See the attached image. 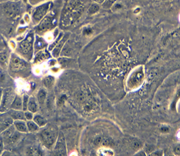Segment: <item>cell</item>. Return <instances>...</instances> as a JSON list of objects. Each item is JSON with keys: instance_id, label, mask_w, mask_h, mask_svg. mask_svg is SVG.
<instances>
[{"instance_id": "4", "label": "cell", "mask_w": 180, "mask_h": 156, "mask_svg": "<svg viewBox=\"0 0 180 156\" xmlns=\"http://www.w3.org/2000/svg\"><path fill=\"white\" fill-rule=\"evenodd\" d=\"M10 70L13 72H19L26 68V64L24 60L16 56H13L10 64Z\"/></svg>"}, {"instance_id": "9", "label": "cell", "mask_w": 180, "mask_h": 156, "mask_svg": "<svg viewBox=\"0 0 180 156\" xmlns=\"http://www.w3.org/2000/svg\"><path fill=\"white\" fill-rule=\"evenodd\" d=\"M13 125H14L16 131H19V132L27 133L28 131L25 120H14Z\"/></svg>"}, {"instance_id": "26", "label": "cell", "mask_w": 180, "mask_h": 156, "mask_svg": "<svg viewBox=\"0 0 180 156\" xmlns=\"http://www.w3.org/2000/svg\"><path fill=\"white\" fill-rule=\"evenodd\" d=\"M133 147L135 148V149H139L141 146V143L139 141H134L133 142Z\"/></svg>"}, {"instance_id": "33", "label": "cell", "mask_w": 180, "mask_h": 156, "mask_svg": "<svg viewBox=\"0 0 180 156\" xmlns=\"http://www.w3.org/2000/svg\"><path fill=\"white\" fill-rule=\"evenodd\" d=\"M95 1L97 2V3H102V2H104L105 0H95Z\"/></svg>"}, {"instance_id": "21", "label": "cell", "mask_w": 180, "mask_h": 156, "mask_svg": "<svg viewBox=\"0 0 180 156\" xmlns=\"http://www.w3.org/2000/svg\"><path fill=\"white\" fill-rule=\"evenodd\" d=\"M24 115H25V118L26 120H32L33 119V113H32L31 111H24Z\"/></svg>"}, {"instance_id": "17", "label": "cell", "mask_w": 180, "mask_h": 156, "mask_svg": "<svg viewBox=\"0 0 180 156\" xmlns=\"http://www.w3.org/2000/svg\"><path fill=\"white\" fill-rule=\"evenodd\" d=\"M54 79L53 76H47L43 79V85L46 86V88L49 89L53 86V85L54 84Z\"/></svg>"}, {"instance_id": "14", "label": "cell", "mask_w": 180, "mask_h": 156, "mask_svg": "<svg viewBox=\"0 0 180 156\" xmlns=\"http://www.w3.org/2000/svg\"><path fill=\"white\" fill-rule=\"evenodd\" d=\"M32 120H33V121L36 123L39 127H43V126H45L46 124V123H47V120H46V119L44 118L43 116H40V115H37V116H34Z\"/></svg>"}, {"instance_id": "10", "label": "cell", "mask_w": 180, "mask_h": 156, "mask_svg": "<svg viewBox=\"0 0 180 156\" xmlns=\"http://www.w3.org/2000/svg\"><path fill=\"white\" fill-rule=\"evenodd\" d=\"M52 26H53V21L50 17H47L39 24L38 29L39 31H46L51 29Z\"/></svg>"}, {"instance_id": "27", "label": "cell", "mask_w": 180, "mask_h": 156, "mask_svg": "<svg viewBox=\"0 0 180 156\" xmlns=\"http://www.w3.org/2000/svg\"><path fill=\"white\" fill-rule=\"evenodd\" d=\"M174 152H175V154L178 155H179V145L176 146L175 149H174Z\"/></svg>"}, {"instance_id": "5", "label": "cell", "mask_w": 180, "mask_h": 156, "mask_svg": "<svg viewBox=\"0 0 180 156\" xmlns=\"http://www.w3.org/2000/svg\"><path fill=\"white\" fill-rule=\"evenodd\" d=\"M48 4H46L37 8L33 13V20L35 21H39L42 20L43 16L46 15V12L48 11Z\"/></svg>"}, {"instance_id": "31", "label": "cell", "mask_w": 180, "mask_h": 156, "mask_svg": "<svg viewBox=\"0 0 180 156\" xmlns=\"http://www.w3.org/2000/svg\"><path fill=\"white\" fill-rule=\"evenodd\" d=\"M140 155V156H143V155H145V153H144V151H141V152H140L138 153L137 155Z\"/></svg>"}, {"instance_id": "1", "label": "cell", "mask_w": 180, "mask_h": 156, "mask_svg": "<svg viewBox=\"0 0 180 156\" xmlns=\"http://www.w3.org/2000/svg\"><path fill=\"white\" fill-rule=\"evenodd\" d=\"M58 135L57 128L54 126L51 125L46 127L40 133L41 138L43 144L48 148H51L52 146H53V144L56 142Z\"/></svg>"}, {"instance_id": "32", "label": "cell", "mask_w": 180, "mask_h": 156, "mask_svg": "<svg viewBox=\"0 0 180 156\" xmlns=\"http://www.w3.org/2000/svg\"><path fill=\"white\" fill-rule=\"evenodd\" d=\"M100 140H101V138H97V139H96V140H95V144H99V142H100Z\"/></svg>"}, {"instance_id": "6", "label": "cell", "mask_w": 180, "mask_h": 156, "mask_svg": "<svg viewBox=\"0 0 180 156\" xmlns=\"http://www.w3.org/2000/svg\"><path fill=\"white\" fill-rule=\"evenodd\" d=\"M32 41L31 36H28L26 40L20 44V50L24 54H28L32 50Z\"/></svg>"}, {"instance_id": "12", "label": "cell", "mask_w": 180, "mask_h": 156, "mask_svg": "<svg viewBox=\"0 0 180 156\" xmlns=\"http://www.w3.org/2000/svg\"><path fill=\"white\" fill-rule=\"evenodd\" d=\"M28 111L32 112V113H36L37 111V105L35 98L33 97H29L28 104Z\"/></svg>"}, {"instance_id": "36", "label": "cell", "mask_w": 180, "mask_h": 156, "mask_svg": "<svg viewBox=\"0 0 180 156\" xmlns=\"http://www.w3.org/2000/svg\"><path fill=\"white\" fill-rule=\"evenodd\" d=\"M0 135H1V131H0Z\"/></svg>"}, {"instance_id": "22", "label": "cell", "mask_w": 180, "mask_h": 156, "mask_svg": "<svg viewBox=\"0 0 180 156\" xmlns=\"http://www.w3.org/2000/svg\"><path fill=\"white\" fill-rule=\"evenodd\" d=\"M114 2H115V0H105V2L103 4V7L106 8V9L110 8Z\"/></svg>"}, {"instance_id": "34", "label": "cell", "mask_w": 180, "mask_h": 156, "mask_svg": "<svg viewBox=\"0 0 180 156\" xmlns=\"http://www.w3.org/2000/svg\"><path fill=\"white\" fill-rule=\"evenodd\" d=\"M7 0H0V2H6Z\"/></svg>"}, {"instance_id": "28", "label": "cell", "mask_w": 180, "mask_h": 156, "mask_svg": "<svg viewBox=\"0 0 180 156\" xmlns=\"http://www.w3.org/2000/svg\"><path fill=\"white\" fill-rule=\"evenodd\" d=\"M162 155V152L160 151H157V152H155V153H151V156H153V155Z\"/></svg>"}, {"instance_id": "18", "label": "cell", "mask_w": 180, "mask_h": 156, "mask_svg": "<svg viewBox=\"0 0 180 156\" xmlns=\"http://www.w3.org/2000/svg\"><path fill=\"white\" fill-rule=\"evenodd\" d=\"M64 42V40L62 42H60L58 45H57L55 48H54V51L53 52V54L54 57H58L59 54L60 53V51H61L62 46H63V43Z\"/></svg>"}, {"instance_id": "29", "label": "cell", "mask_w": 180, "mask_h": 156, "mask_svg": "<svg viewBox=\"0 0 180 156\" xmlns=\"http://www.w3.org/2000/svg\"><path fill=\"white\" fill-rule=\"evenodd\" d=\"M84 32L85 34H90V33H91V32H92V31H91V29H87L84 30Z\"/></svg>"}, {"instance_id": "24", "label": "cell", "mask_w": 180, "mask_h": 156, "mask_svg": "<svg viewBox=\"0 0 180 156\" xmlns=\"http://www.w3.org/2000/svg\"><path fill=\"white\" fill-rule=\"evenodd\" d=\"M4 149V142L3 139L2 138L1 135H0V155H2Z\"/></svg>"}, {"instance_id": "37", "label": "cell", "mask_w": 180, "mask_h": 156, "mask_svg": "<svg viewBox=\"0 0 180 156\" xmlns=\"http://www.w3.org/2000/svg\"><path fill=\"white\" fill-rule=\"evenodd\" d=\"M24 2H26V0H24Z\"/></svg>"}, {"instance_id": "13", "label": "cell", "mask_w": 180, "mask_h": 156, "mask_svg": "<svg viewBox=\"0 0 180 156\" xmlns=\"http://www.w3.org/2000/svg\"><path fill=\"white\" fill-rule=\"evenodd\" d=\"M9 63V55L6 51L0 52V65L3 68H6Z\"/></svg>"}, {"instance_id": "3", "label": "cell", "mask_w": 180, "mask_h": 156, "mask_svg": "<svg viewBox=\"0 0 180 156\" xmlns=\"http://www.w3.org/2000/svg\"><path fill=\"white\" fill-rule=\"evenodd\" d=\"M54 153L56 155H66V145L64 134L59 133L56 140V144L54 149Z\"/></svg>"}, {"instance_id": "30", "label": "cell", "mask_w": 180, "mask_h": 156, "mask_svg": "<svg viewBox=\"0 0 180 156\" xmlns=\"http://www.w3.org/2000/svg\"><path fill=\"white\" fill-rule=\"evenodd\" d=\"M2 94H3V89H0V105H1V102H2Z\"/></svg>"}, {"instance_id": "11", "label": "cell", "mask_w": 180, "mask_h": 156, "mask_svg": "<svg viewBox=\"0 0 180 156\" xmlns=\"http://www.w3.org/2000/svg\"><path fill=\"white\" fill-rule=\"evenodd\" d=\"M10 108L15 109V110H22L23 111V102L22 98L20 95H15V97L11 105Z\"/></svg>"}, {"instance_id": "19", "label": "cell", "mask_w": 180, "mask_h": 156, "mask_svg": "<svg viewBox=\"0 0 180 156\" xmlns=\"http://www.w3.org/2000/svg\"><path fill=\"white\" fill-rule=\"evenodd\" d=\"M28 100H29L28 95H24V97H23V99H22V102H23V111H28Z\"/></svg>"}, {"instance_id": "25", "label": "cell", "mask_w": 180, "mask_h": 156, "mask_svg": "<svg viewBox=\"0 0 180 156\" xmlns=\"http://www.w3.org/2000/svg\"><path fill=\"white\" fill-rule=\"evenodd\" d=\"M5 48H6V44H5L3 40L0 37V52L4 51V50H5Z\"/></svg>"}, {"instance_id": "20", "label": "cell", "mask_w": 180, "mask_h": 156, "mask_svg": "<svg viewBox=\"0 0 180 156\" xmlns=\"http://www.w3.org/2000/svg\"><path fill=\"white\" fill-rule=\"evenodd\" d=\"M99 9V7L97 4H92L91 7L89 8V10H88L89 14H93V13H95L97 11H98Z\"/></svg>"}, {"instance_id": "8", "label": "cell", "mask_w": 180, "mask_h": 156, "mask_svg": "<svg viewBox=\"0 0 180 156\" xmlns=\"http://www.w3.org/2000/svg\"><path fill=\"white\" fill-rule=\"evenodd\" d=\"M13 121L14 120L9 116L8 113L7 117L5 116L4 117H1L0 118V131L1 133L9 128L10 126H11L13 124Z\"/></svg>"}, {"instance_id": "15", "label": "cell", "mask_w": 180, "mask_h": 156, "mask_svg": "<svg viewBox=\"0 0 180 156\" xmlns=\"http://www.w3.org/2000/svg\"><path fill=\"white\" fill-rule=\"evenodd\" d=\"M46 94H47L46 91L43 89H40L39 92H38L37 97L38 102H39L40 105H43V104L45 102V100L46 98Z\"/></svg>"}, {"instance_id": "23", "label": "cell", "mask_w": 180, "mask_h": 156, "mask_svg": "<svg viewBox=\"0 0 180 156\" xmlns=\"http://www.w3.org/2000/svg\"><path fill=\"white\" fill-rule=\"evenodd\" d=\"M46 53H43V52H41L40 53L38 54V55L37 56V58H36V61H42L43 59H46L48 57H46Z\"/></svg>"}, {"instance_id": "35", "label": "cell", "mask_w": 180, "mask_h": 156, "mask_svg": "<svg viewBox=\"0 0 180 156\" xmlns=\"http://www.w3.org/2000/svg\"><path fill=\"white\" fill-rule=\"evenodd\" d=\"M11 1H17V0H11Z\"/></svg>"}, {"instance_id": "16", "label": "cell", "mask_w": 180, "mask_h": 156, "mask_svg": "<svg viewBox=\"0 0 180 156\" xmlns=\"http://www.w3.org/2000/svg\"><path fill=\"white\" fill-rule=\"evenodd\" d=\"M26 125L29 132H35V131H37L39 128V126H38L33 120H28V122H26Z\"/></svg>"}, {"instance_id": "7", "label": "cell", "mask_w": 180, "mask_h": 156, "mask_svg": "<svg viewBox=\"0 0 180 156\" xmlns=\"http://www.w3.org/2000/svg\"><path fill=\"white\" fill-rule=\"evenodd\" d=\"M7 113L13 120H26L24 111L22 110H15L10 108Z\"/></svg>"}, {"instance_id": "2", "label": "cell", "mask_w": 180, "mask_h": 156, "mask_svg": "<svg viewBox=\"0 0 180 156\" xmlns=\"http://www.w3.org/2000/svg\"><path fill=\"white\" fill-rule=\"evenodd\" d=\"M15 95V91L13 89L8 88L3 89L2 102L0 105V113H7L10 110Z\"/></svg>"}]
</instances>
